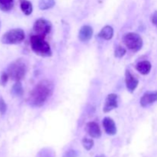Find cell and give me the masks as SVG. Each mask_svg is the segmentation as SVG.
I'll use <instances>...</instances> for the list:
<instances>
[{"label": "cell", "instance_id": "10", "mask_svg": "<svg viewBox=\"0 0 157 157\" xmlns=\"http://www.w3.org/2000/svg\"><path fill=\"white\" fill-rule=\"evenodd\" d=\"M93 35V29L90 25H84L81 28L78 33V38L82 42L90 41Z\"/></svg>", "mask_w": 157, "mask_h": 157}, {"label": "cell", "instance_id": "8", "mask_svg": "<svg viewBox=\"0 0 157 157\" xmlns=\"http://www.w3.org/2000/svg\"><path fill=\"white\" fill-rule=\"evenodd\" d=\"M125 82L127 88L130 93H133L139 84V81L137 78H135L131 72L129 70L126 71L125 73Z\"/></svg>", "mask_w": 157, "mask_h": 157}, {"label": "cell", "instance_id": "17", "mask_svg": "<svg viewBox=\"0 0 157 157\" xmlns=\"http://www.w3.org/2000/svg\"><path fill=\"white\" fill-rule=\"evenodd\" d=\"M14 6V0H0V9L3 12H9Z\"/></svg>", "mask_w": 157, "mask_h": 157}, {"label": "cell", "instance_id": "20", "mask_svg": "<svg viewBox=\"0 0 157 157\" xmlns=\"http://www.w3.org/2000/svg\"><path fill=\"white\" fill-rule=\"evenodd\" d=\"M82 144H83V147L85 150H91L92 147H94V140L91 139H88V138H84L82 140Z\"/></svg>", "mask_w": 157, "mask_h": 157}, {"label": "cell", "instance_id": "12", "mask_svg": "<svg viewBox=\"0 0 157 157\" xmlns=\"http://www.w3.org/2000/svg\"><path fill=\"white\" fill-rule=\"evenodd\" d=\"M103 126L104 130L108 135H115L117 133V127L114 121L110 117H105L103 120Z\"/></svg>", "mask_w": 157, "mask_h": 157}, {"label": "cell", "instance_id": "11", "mask_svg": "<svg viewBox=\"0 0 157 157\" xmlns=\"http://www.w3.org/2000/svg\"><path fill=\"white\" fill-rule=\"evenodd\" d=\"M86 131L93 138H100L101 136V130L99 125L95 122H89L86 124Z\"/></svg>", "mask_w": 157, "mask_h": 157}, {"label": "cell", "instance_id": "1", "mask_svg": "<svg viewBox=\"0 0 157 157\" xmlns=\"http://www.w3.org/2000/svg\"><path fill=\"white\" fill-rule=\"evenodd\" d=\"M54 84L48 80H43L36 84L30 94L29 103L33 107H39L44 104L52 94Z\"/></svg>", "mask_w": 157, "mask_h": 157}, {"label": "cell", "instance_id": "19", "mask_svg": "<svg viewBox=\"0 0 157 157\" xmlns=\"http://www.w3.org/2000/svg\"><path fill=\"white\" fill-rule=\"evenodd\" d=\"M126 52H127V51H126V49L124 47L118 45L117 46L114 50V56L117 58H121L125 55Z\"/></svg>", "mask_w": 157, "mask_h": 157}, {"label": "cell", "instance_id": "4", "mask_svg": "<svg viewBox=\"0 0 157 157\" xmlns=\"http://www.w3.org/2000/svg\"><path fill=\"white\" fill-rule=\"evenodd\" d=\"M25 39V32L21 29H14L8 31L1 38L2 43L6 44H16Z\"/></svg>", "mask_w": 157, "mask_h": 157}, {"label": "cell", "instance_id": "13", "mask_svg": "<svg viewBox=\"0 0 157 157\" xmlns=\"http://www.w3.org/2000/svg\"><path fill=\"white\" fill-rule=\"evenodd\" d=\"M152 68L151 63L148 61H143L138 63L136 65V69L138 72L143 75H148Z\"/></svg>", "mask_w": 157, "mask_h": 157}, {"label": "cell", "instance_id": "15", "mask_svg": "<svg viewBox=\"0 0 157 157\" xmlns=\"http://www.w3.org/2000/svg\"><path fill=\"white\" fill-rule=\"evenodd\" d=\"M20 7H21V11L25 15H29L32 14L33 11V7L31 2L28 0H21L20 2Z\"/></svg>", "mask_w": 157, "mask_h": 157}, {"label": "cell", "instance_id": "6", "mask_svg": "<svg viewBox=\"0 0 157 157\" xmlns=\"http://www.w3.org/2000/svg\"><path fill=\"white\" fill-rule=\"evenodd\" d=\"M52 28V26L50 21L44 18H38L34 23L33 30L35 32V35L44 38L48 34L50 33Z\"/></svg>", "mask_w": 157, "mask_h": 157}, {"label": "cell", "instance_id": "5", "mask_svg": "<svg viewBox=\"0 0 157 157\" xmlns=\"http://www.w3.org/2000/svg\"><path fill=\"white\" fill-rule=\"evenodd\" d=\"M123 42L126 47L133 52H138L143 47V39L138 34L129 32L123 37Z\"/></svg>", "mask_w": 157, "mask_h": 157}, {"label": "cell", "instance_id": "18", "mask_svg": "<svg viewBox=\"0 0 157 157\" xmlns=\"http://www.w3.org/2000/svg\"><path fill=\"white\" fill-rule=\"evenodd\" d=\"M12 94L15 97H21L23 94V87L20 81H16L12 88Z\"/></svg>", "mask_w": 157, "mask_h": 157}, {"label": "cell", "instance_id": "14", "mask_svg": "<svg viewBox=\"0 0 157 157\" xmlns=\"http://www.w3.org/2000/svg\"><path fill=\"white\" fill-rule=\"evenodd\" d=\"M98 36L104 40H110L113 36V29L110 25H106L101 29L98 34Z\"/></svg>", "mask_w": 157, "mask_h": 157}, {"label": "cell", "instance_id": "9", "mask_svg": "<svg viewBox=\"0 0 157 157\" xmlns=\"http://www.w3.org/2000/svg\"><path fill=\"white\" fill-rule=\"evenodd\" d=\"M157 101V91H148L144 94L140 99V105L147 107Z\"/></svg>", "mask_w": 157, "mask_h": 157}, {"label": "cell", "instance_id": "24", "mask_svg": "<svg viewBox=\"0 0 157 157\" xmlns=\"http://www.w3.org/2000/svg\"><path fill=\"white\" fill-rule=\"evenodd\" d=\"M96 157H105L104 155H99V156H97Z\"/></svg>", "mask_w": 157, "mask_h": 157}, {"label": "cell", "instance_id": "22", "mask_svg": "<svg viewBox=\"0 0 157 157\" xmlns=\"http://www.w3.org/2000/svg\"><path fill=\"white\" fill-rule=\"evenodd\" d=\"M9 78V76L7 74V72H3L1 75V78H0V84H1L2 85H5V84L7 83Z\"/></svg>", "mask_w": 157, "mask_h": 157}, {"label": "cell", "instance_id": "21", "mask_svg": "<svg viewBox=\"0 0 157 157\" xmlns=\"http://www.w3.org/2000/svg\"><path fill=\"white\" fill-rule=\"evenodd\" d=\"M6 110H7V106H6V102L3 98L0 97V113L3 115L6 112Z\"/></svg>", "mask_w": 157, "mask_h": 157}, {"label": "cell", "instance_id": "16", "mask_svg": "<svg viewBox=\"0 0 157 157\" xmlns=\"http://www.w3.org/2000/svg\"><path fill=\"white\" fill-rule=\"evenodd\" d=\"M55 5V0H39L38 7L41 10H48L53 8Z\"/></svg>", "mask_w": 157, "mask_h": 157}, {"label": "cell", "instance_id": "7", "mask_svg": "<svg viewBox=\"0 0 157 157\" xmlns=\"http://www.w3.org/2000/svg\"><path fill=\"white\" fill-rule=\"evenodd\" d=\"M118 107V97L115 94H110L106 98L104 106L103 107V111L104 113H108L113 109Z\"/></svg>", "mask_w": 157, "mask_h": 157}, {"label": "cell", "instance_id": "3", "mask_svg": "<svg viewBox=\"0 0 157 157\" xmlns=\"http://www.w3.org/2000/svg\"><path fill=\"white\" fill-rule=\"evenodd\" d=\"M31 48L36 55L41 57L52 56V52L50 45L44 38L39 35H32L30 38Z\"/></svg>", "mask_w": 157, "mask_h": 157}, {"label": "cell", "instance_id": "25", "mask_svg": "<svg viewBox=\"0 0 157 157\" xmlns=\"http://www.w3.org/2000/svg\"><path fill=\"white\" fill-rule=\"evenodd\" d=\"M0 26H1V23H0Z\"/></svg>", "mask_w": 157, "mask_h": 157}, {"label": "cell", "instance_id": "2", "mask_svg": "<svg viewBox=\"0 0 157 157\" xmlns=\"http://www.w3.org/2000/svg\"><path fill=\"white\" fill-rule=\"evenodd\" d=\"M28 70V64L25 60L19 58L11 63L7 68L9 78L15 81H20L25 78Z\"/></svg>", "mask_w": 157, "mask_h": 157}, {"label": "cell", "instance_id": "23", "mask_svg": "<svg viewBox=\"0 0 157 157\" xmlns=\"http://www.w3.org/2000/svg\"><path fill=\"white\" fill-rule=\"evenodd\" d=\"M151 21L153 25L157 28V11L153 12L151 15Z\"/></svg>", "mask_w": 157, "mask_h": 157}]
</instances>
